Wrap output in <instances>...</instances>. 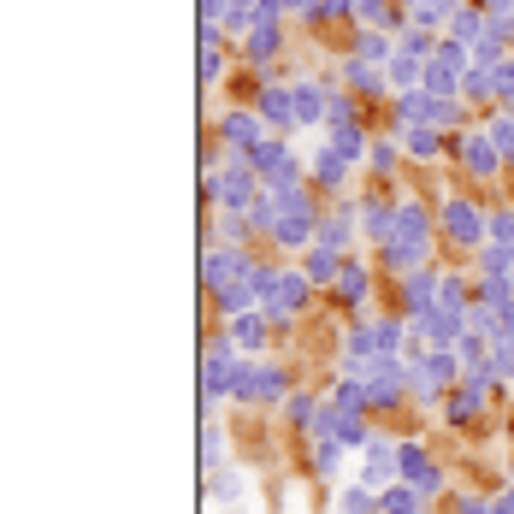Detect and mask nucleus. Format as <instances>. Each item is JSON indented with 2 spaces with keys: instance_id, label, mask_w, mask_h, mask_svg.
<instances>
[{
  "instance_id": "f257e3e1",
  "label": "nucleus",
  "mask_w": 514,
  "mask_h": 514,
  "mask_svg": "<svg viewBox=\"0 0 514 514\" xmlns=\"http://www.w3.org/2000/svg\"><path fill=\"white\" fill-rule=\"evenodd\" d=\"M231 396H237L243 408H272V402H284V396H290V373H284V367H272V361H243Z\"/></svg>"
},
{
  "instance_id": "f03ea898",
  "label": "nucleus",
  "mask_w": 514,
  "mask_h": 514,
  "mask_svg": "<svg viewBox=\"0 0 514 514\" xmlns=\"http://www.w3.org/2000/svg\"><path fill=\"white\" fill-rule=\"evenodd\" d=\"M396 473H402L408 485H420L426 497H444V467L426 455L420 438H396Z\"/></svg>"
},
{
  "instance_id": "7ed1b4c3",
  "label": "nucleus",
  "mask_w": 514,
  "mask_h": 514,
  "mask_svg": "<svg viewBox=\"0 0 514 514\" xmlns=\"http://www.w3.org/2000/svg\"><path fill=\"white\" fill-rule=\"evenodd\" d=\"M438 225L450 231V243H467V249H479V243H485V231H491V219H485L473 201H461V195H455V201H444Z\"/></svg>"
},
{
  "instance_id": "20e7f679",
  "label": "nucleus",
  "mask_w": 514,
  "mask_h": 514,
  "mask_svg": "<svg viewBox=\"0 0 514 514\" xmlns=\"http://www.w3.org/2000/svg\"><path fill=\"white\" fill-rule=\"evenodd\" d=\"M308 290H314V278H308V272H278V284H272V296H266L260 308H266L272 320H290V314H302Z\"/></svg>"
},
{
  "instance_id": "39448f33",
  "label": "nucleus",
  "mask_w": 514,
  "mask_h": 514,
  "mask_svg": "<svg viewBox=\"0 0 514 514\" xmlns=\"http://www.w3.org/2000/svg\"><path fill=\"white\" fill-rule=\"evenodd\" d=\"M361 455H367V461H361V473H355V479H361L367 491H385V485L402 479V473H396V444H390V438H373Z\"/></svg>"
},
{
  "instance_id": "423d86ee",
  "label": "nucleus",
  "mask_w": 514,
  "mask_h": 514,
  "mask_svg": "<svg viewBox=\"0 0 514 514\" xmlns=\"http://www.w3.org/2000/svg\"><path fill=\"white\" fill-rule=\"evenodd\" d=\"M461 160H467V172H473V178H491V172H497V160H503V148L491 142V130H485V136H461Z\"/></svg>"
},
{
  "instance_id": "0eeeda50",
  "label": "nucleus",
  "mask_w": 514,
  "mask_h": 514,
  "mask_svg": "<svg viewBox=\"0 0 514 514\" xmlns=\"http://www.w3.org/2000/svg\"><path fill=\"white\" fill-rule=\"evenodd\" d=\"M225 337L243 349V355H255L260 343H266V308H249V314H231V325H225Z\"/></svg>"
},
{
  "instance_id": "6e6552de",
  "label": "nucleus",
  "mask_w": 514,
  "mask_h": 514,
  "mask_svg": "<svg viewBox=\"0 0 514 514\" xmlns=\"http://www.w3.org/2000/svg\"><path fill=\"white\" fill-rule=\"evenodd\" d=\"M426 503H432V497H426L420 485H408V479H396V485L379 491V509L385 514H426Z\"/></svg>"
},
{
  "instance_id": "1a4fd4ad",
  "label": "nucleus",
  "mask_w": 514,
  "mask_h": 514,
  "mask_svg": "<svg viewBox=\"0 0 514 514\" xmlns=\"http://www.w3.org/2000/svg\"><path fill=\"white\" fill-rule=\"evenodd\" d=\"M249 272V260L237 255V249H213V255L201 260V278H207V290H219V284H231V278H243Z\"/></svg>"
},
{
  "instance_id": "9d476101",
  "label": "nucleus",
  "mask_w": 514,
  "mask_h": 514,
  "mask_svg": "<svg viewBox=\"0 0 514 514\" xmlns=\"http://www.w3.org/2000/svg\"><path fill=\"white\" fill-rule=\"evenodd\" d=\"M479 408H485V390H473V385H455L450 396H444V420H450V426H473Z\"/></svg>"
},
{
  "instance_id": "9b49d317",
  "label": "nucleus",
  "mask_w": 514,
  "mask_h": 514,
  "mask_svg": "<svg viewBox=\"0 0 514 514\" xmlns=\"http://www.w3.org/2000/svg\"><path fill=\"white\" fill-rule=\"evenodd\" d=\"M320 408H325V402L314 396V390H290V396H284V420H290L302 438H308V426L320 420Z\"/></svg>"
},
{
  "instance_id": "f8f14e48",
  "label": "nucleus",
  "mask_w": 514,
  "mask_h": 514,
  "mask_svg": "<svg viewBox=\"0 0 514 514\" xmlns=\"http://www.w3.org/2000/svg\"><path fill=\"white\" fill-rule=\"evenodd\" d=\"M343 444H337V438H308V467H314V473H320V479H337V473H343Z\"/></svg>"
},
{
  "instance_id": "ddd939ff",
  "label": "nucleus",
  "mask_w": 514,
  "mask_h": 514,
  "mask_svg": "<svg viewBox=\"0 0 514 514\" xmlns=\"http://www.w3.org/2000/svg\"><path fill=\"white\" fill-rule=\"evenodd\" d=\"M219 136H225L231 148H243V154H249V148L260 142V119H249V113H225V119H219Z\"/></svg>"
},
{
  "instance_id": "4468645a",
  "label": "nucleus",
  "mask_w": 514,
  "mask_h": 514,
  "mask_svg": "<svg viewBox=\"0 0 514 514\" xmlns=\"http://www.w3.org/2000/svg\"><path fill=\"white\" fill-rule=\"evenodd\" d=\"M260 119L296 125V89H260Z\"/></svg>"
},
{
  "instance_id": "2eb2a0df",
  "label": "nucleus",
  "mask_w": 514,
  "mask_h": 514,
  "mask_svg": "<svg viewBox=\"0 0 514 514\" xmlns=\"http://www.w3.org/2000/svg\"><path fill=\"white\" fill-rule=\"evenodd\" d=\"M331 514H385V509H379V491H367V485L355 479L349 491H337V503H331Z\"/></svg>"
},
{
  "instance_id": "dca6fc26",
  "label": "nucleus",
  "mask_w": 514,
  "mask_h": 514,
  "mask_svg": "<svg viewBox=\"0 0 514 514\" xmlns=\"http://www.w3.org/2000/svg\"><path fill=\"white\" fill-rule=\"evenodd\" d=\"M314 178H320L325 190H343V184H349V160H343L337 148H320V154H314Z\"/></svg>"
},
{
  "instance_id": "f3484780",
  "label": "nucleus",
  "mask_w": 514,
  "mask_h": 514,
  "mask_svg": "<svg viewBox=\"0 0 514 514\" xmlns=\"http://www.w3.org/2000/svg\"><path fill=\"white\" fill-rule=\"evenodd\" d=\"M396 237H432V219L420 201H396Z\"/></svg>"
},
{
  "instance_id": "a211bd4d",
  "label": "nucleus",
  "mask_w": 514,
  "mask_h": 514,
  "mask_svg": "<svg viewBox=\"0 0 514 514\" xmlns=\"http://www.w3.org/2000/svg\"><path fill=\"white\" fill-rule=\"evenodd\" d=\"M402 142H408V154H414V160H438V154H444V136H438L432 125H408Z\"/></svg>"
},
{
  "instance_id": "6ab92c4d",
  "label": "nucleus",
  "mask_w": 514,
  "mask_h": 514,
  "mask_svg": "<svg viewBox=\"0 0 514 514\" xmlns=\"http://www.w3.org/2000/svg\"><path fill=\"white\" fill-rule=\"evenodd\" d=\"M302 272L314 278V284H331L343 266H337V249H308V260H302Z\"/></svg>"
},
{
  "instance_id": "aec40b11",
  "label": "nucleus",
  "mask_w": 514,
  "mask_h": 514,
  "mask_svg": "<svg viewBox=\"0 0 514 514\" xmlns=\"http://www.w3.org/2000/svg\"><path fill=\"white\" fill-rule=\"evenodd\" d=\"M337 296L361 308V302H367V266H343V272H337Z\"/></svg>"
},
{
  "instance_id": "412c9836",
  "label": "nucleus",
  "mask_w": 514,
  "mask_h": 514,
  "mask_svg": "<svg viewBox=\"0 0 514 514\" xmlns=\"http://www.w3.org/2000/svg\"><path fill=\"white\" fill-rule=\"evenodd\" d=\"M349 231H355V219H349V213H331L314 237H320V249H343V243H349Z\"/></svg>"
},
{
  "instance_id": "4be33fe9",
  "label": "nucleus",
  "mask_w": 514,
  "mask_h": 514,
  "mask_svg": "<svg viewBox=\"0 0 514 514\" xmlns=\"http://www.w3.org/2000/svg\"><path fill=\"white\" fill-rule=\"evenodd\" d=\"M337 444H343V450H367V444H373V432H367V414H349V420L337 426Z\"/></svg>"
},
{
  "instance_id": "5701e85b",
  "label": "nucleus",
  "mask_w": 514,
  "mask_h": 514,
  "mask_svg": "<svg viewBox=\"0 0 514 514\" xmlns=\"http://www.w3.org/2000/svg\"><path fill=\"white\" fill-rule=\"evenodd\" d=\"M320 113H325L320 89H314V83H302V89H296V125H314Z\"/></svg>"
},
{
  "instance_id": "b1692460",
  "label": "nucleus",
  "mask_w": 514,
  "mask_h": 514,
  "mask_svg": "<svg viewBox=\"0 0 514 514\" xmlns=\"http://www.w3.org/2000/svg\"><path fill=\"white\" fill-rule=\"evenodd\" d=\"M373 337H379V355H408V349H402V337H408V331H402L396 320H379V325H373Z\"/></svg>"
},
{
  "instance_id": "393cba45",
  "label": "nucleus",
  "mask_w": 514,
  "mask_h": 514,
  "mask_svg": "<svg viewBox=\"0 0 514 514\" xmlns=\"http://www.w3.org/2000/svg\"><path fill=\"white\" fill-rule=\"evenodd\" d=\"M213 497H219V503H237V497H243V473L219 467V473H213Z\"/></svg>"
},
{
  "instance_id": "a878e982",
  "label": "nucleus",
  "mask_w": 514,
  "mask_h": 514,
  "mask_svg": "<svg viewBox=\"0 0 514 514\" xmlns=\"http://www.w3.org/2000/svg\"><path fill=\"white\" fill-rule=\"evenodd\" d=\"M219 450H225V444H219V432L207 426V432H201V473H207V479L219 473Z\"/></svg>"
},
{
  "instance_id": "bb28decb",
  "label": "nucleus",
  "mask_w": 514,
  "mask_h": 514,
  "mask_svg": "<svg viewBox=\"0 0 514 514\" xmlns=\"http://www.w3.org/2000/svg\"><path fill=\"white\" fill-rule=\"evenodd\" d=\"M355 54H361V60H373V65H379V60H396V48H390L385 36H361V42H355Z\"/></svg>"
},
{
  "instance_id": "cd10ccee",
  "label": "nucleus",
  "mask_w": 514,
  "mask_h": 514,
  "mask_svg": "<svg viewBox=\"0 0 514 514\" xmlns=\"http://www.w3.org/2000/svg\"><path fill=\"white\" fill-rule=\"evenodd\" d=\"M491 237H497V249H514V213H491Z\"/></svg>"
},
{
  "instance_id": "c85d7f7f",
  "label": "nucleus",
  "mask_w": 514,
  "mask_h": 514,
  "mask_svg": "<svg viewBox=\"0 0 514 514\" xmlns=\"http://www.w3.org/2000/svg\"><path fill=\"white\" fill-rule=\"evenodd\" d=\"M491 77H497V89L514 101V60H497V65H491Z\"/></svg>"
},
{
  "instance_id": "c756f323",
  "label": "nucleus",
  "mask_w": 514,
  "mask_h": 514,
  "mask_svg": "<svg viewBox=\"0 0 514 514\" xmlns=\"http://www.w3.org/2000/svg\"><path fill=\"white\" fill-rule=\"evenodd\" d=\"M373 172H396V142H379L373 148Z\"/></svg>"
},
{
  "instance_id": "7c9ffc66",
  "label": "nucleus",
  "mask_w": 514,
  "mask_h": 514,
  "mask_svg": "<svg viewBox=\"0 0 514 514\" xmlns=\"http://www.w3.org/2000/svg\"><path fill=\"white\" fill-rule=\"evenodd\" d=\"M455 514H491V497H455Z\"/></svg>"
},
{
  "instance_id": "2f4dec72",
  "label": "nucleus",
  "mask_w": 514,
  "mask_h": 514,
  "mask_svg": "<svg viewBox=\"0 0 514 514\" xmlns=\"http://www.w3.org/2000/svg\"><path fill=\"white\" fill-rule=\"evenodd\" d=\"M491 514H514V485H503V491L491 497Z\"/></svg>"
},
{
  "instance_id": "473e14b6",
  "label": "nucleus",
  "mask_w": 514,
  "mask_h": 514,
  "mask_svg": "<svg viewBox=\"0 0 514 514\" xmlns=\"http://www.w3.org/2000/svg\"><path fill=\"white\" fill-rule=\"evenodd\" d=\"M509 125H514V101H509Z\"/></svg>"
}]
</instances>
